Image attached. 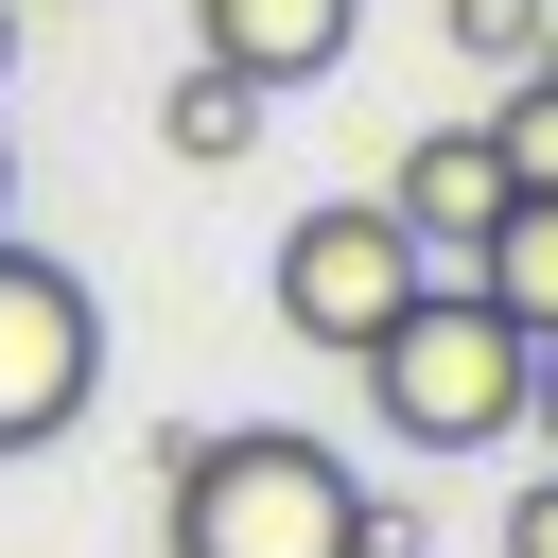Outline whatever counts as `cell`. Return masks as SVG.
Masks as SVG:
<instances>
[{
    "label": "cell",
    "instance_id": "13",
    "mask_svg": "<svg viewBox=\"0 0 558 558\" xmlns=\"http://www.w3.org/2000/svg\"><path fill=\"white\" fill-rule=\"evenodd\" d=\"M0 70H17V0H0Z\"/></svg>",
    "mask_w": 558,
    "mask_h": 558
},
{
    "label": "cell",
    "instance_id": "8",
    "mask_svg": "<svg viewBox=\"0 0 558 558\" xmlns=\"http://www.w3.org/2000/svg\"><path fill=\"white\" fill-rule=\"evenodd\" d=\"M471 279H488L523 331H558V192H506V209H488V244H471Z\"/></svg>",
    "mask_w": 558,
    "mask_h": 558
},
{
    "label": "cell",
    "instance_id": "4",
    "mask_svg": "<svg viewBox=\"0 0 558 558\" xmlns=\"http://www.w3.org/2000/svg\"><path fill=\"white\" fill-rule=\"evenodd\" d=\"M87 401H105V296L0 227V453H52Z\"/></svg>",
    "mask_w": 558,
    "mask_h": 558
},
{
    "label": "cell",
    "instance_id": "11",
    "mask_svg": "<svg viewBox=\"0 0 558 558\" xmlns=\"http://www.w3.org/2000/svg\"><path fill=\"white\" fill-rule=\"evenodd\" d=\"M506 558H558V471H523V488H506Z\"/></svg>",
    "mask_w": 558,
    "mask_h": 558
},
{
    "label": "cell",
    "instance_id": "7",
    "mask_svg": "<svg viewBox=\"0 0 558 558\" xmlns=\"http://www.w3.org/2000/svg\"><path fill=\"white\" fill-rule=\"evenodd\" d=\"M157 157H192V174H227V157H262V87L192 52V70L157 87Z\"/></svg>",
    "mask_w": 558,
    "mask_h": 558
},
{
    "label": "cell",
    "instance_id": "9",
    "mask_svg": "<svg viewBox=\"0 0 558 558\" xmlns=\"http://www.w3.org/2000/svg\"><path fill=\"white\" fill-rule=\"evenodd\" d=\"M436 35L506 87V70H541V52H558V0H436Z\"/></svg>",
    "mask_w": 558,
    "mask_h": 558
},
{
    "label": "cell",
    "instance_id": "14",
    "mask_svg": "<svg viewBox=\"0 0 558 558\" xmlns=\"http://www.w3.org/2000/svg\"><path fill=\"white\" fill-rule=\"evenodd\" d=\"M0 192H17V157H0Z\"/></svg>",
    "mask_w": 558,
    "mask_h": 558
},
{
    "label": "cell",
    "instance_id": "1",
    "mask_svg": "<svg viewBox=\"0 0 558 558\" xmlns=\"http://www.w3.org/2000/svg\"><path fill=\"white\" fill-rule=\"evenodd\" d=\"M349 366H366V418H384L401 453H488V436H523V366H541V331H523L471 262H436Z\"/></svg>",
    "mask_w": 558,
    "mask_h": 558
},
{
    "label": "cell",
    "instance_id": "12",
    "mask_svg": "<svg viewBox=\"0 0 558 558\" xmlns=\"http://www.w3.org/2000/svg\"><path fill=\"white\" fill-rule=\"evenodd\" d=\"M523 436L558 453V331H541V366H523Z\"/></svg>",
    "mask_w": 558,
    "mask_h": 558
},
{
    "label": "cell",
    "instance_id": "2",
    "mask_svg": "<svg viewBox=\"0 0 558 558\" xmlns=\"http://www.w3.org/2000/svg\"><path fill=\"white\" fill-rule=\"evenodd\" d=\"M157 541L174 558H366V488L296 418H209V436H174Z\"/></svg>",
    "mask_w": 558,
    "mask_h": 558
},
{
    "label": "cell",
    "instance_id": "3",
    "mask_svg": "<svg viewBox=\"0 0 558 558\" xmlns=\"http://www.w3.org/2000/svg\"><path fill=\"white\" fill-rule=\"evenodd\" d=\"M418 279H436V262L401 244V209H384V192H331V209H296V227H279V262H262L279 331H296V349H331V366H349V349H366V331H384Z\"/></svg>",
    "mask_w": 558,
    "mask_h": 558
},
{
    "label": "cell",
    "instance_id": "10",
    "mask_svg": "<svg viewBox=\"0 0 558 558\" xmlns=\"http://www.w3.org/2000/svg\"><path fill=\"white\" fill-rule=\"evenodd\" d=\"M488 157H506V192H558V52H541V70H506V105H488Z\"/></svg>",
    "mask_w": 558,
    "mask_h": 558
},
{
    "label": "cell",
    "instance_id": "6",
    "mask_svg": "<svg viewBox=\"0 0 558 558\" xmlns=\"http://www.w3.org/2000/svg\"><path fill=\"white\" fill-rule=\"evenodd\" d=\"M349 35H366V0H192V52L244 70L262 105L314 87V70H349Z\"/></svg>",
    "mask_w": 558,
    "mask_h": 558
},
{
    "label": "cell",
    "instance_id": "5",
    "mask_svg": "<svg viewBox=\"0 0 558 558\" xmlns=\"http://www.w3.org/2000/svg\"><path fill=\"white\" fill-rule=\"evenodd\" d=\"M384 209H401V244H418V262H471V244H488V209H506L488 122H418V140L384 157Z\"/></svg>",
    "mask_w": 558,
    "mask_h": 558
},
{
    "label": "cell",
    "instance_id": "15",
    "mask_svg": "<svg viewBox=\"0 0 558 558\" xmlns=\"http://www.w3.org/2000/svg\"><path fill=\"white\" fill-rule=\"evenodd\" d=\"M17 17H35V0H17Z\"/></svg>",
    "mask_w": 558,
    "mask_h": 558
}]
</instances>
